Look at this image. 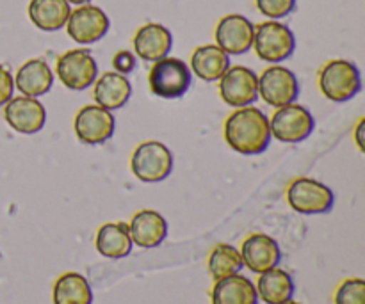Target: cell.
<instances>
[{
  "label": "cell",
  "mask_w": 365,
  "mask_h": 304,
  "mask_svg": "<svg viewBox=\"0 0 365 304\" xmlns=\"http://www.w3.org/2000/svg\"><path fill=\"white\" fill-rule=\"evenodd\" d=\"M209 273L214 281L223 280V278L239 274L245 267L241 258V251L232 244H217L209 255Z\"/></svg>",
  "instance_id": "cell-26"
},
{
  "label": "cell",
  "mask_w": 365,
  "mask_h": 304,
  "mask_svg": "<svg viewBox=\"0 0 365 304\" xmlns=\"http://www.w3.org/2000/svg\"><path fill=\"white\" fill-rule=\"evenodd\" d=\"M14 93V78L4 64H0V107L6 105Z\"/></svg>",
  "instance_id": "cell-30"
},
{
  "label": "cell",
  "mask_w": 365,
  "mask_h": 304,
  "mask_svg": "<svg viewBox=\"0 0 365 304\" xmlns=\"http://www.w3.org/2000/svg\"><path fill=\"white\" fill-rule=\"evenodd\" d=\"M53 71L45 59H29L21 64L14 77V85L24 96L39 98L53 85Z\"/></svg>",
  "instance_id": "cell-18"
},
{
  "label": "cell",
  "mask_w": 365,
  "mask_h": 304,
  "mask_svg": "<svg viewBox=\"0 0 365 304\" xmlns=\"http://www.w3.org/2000/svg\"><path fill=\"white\" fill-rule=\"evenodd\" d=\"M259 96L274 109L294 103L299 96L298 77L289 68L273 64L260 73Z\"/></svg>",
  "instance_id": "cell-9"
},
{
  "label": "cell",
  "mask_w": 365,
  "mask_h": 304,
  "mask_svg": "<svg viewBox=\"0 0 365 304\" xmlns=\"http://www.w3.org/2000/svg\"><path fill=\"white\" fill-rule=\"evenodd\" d=\"M216 45L228 56H242L253 46L255 25L242 14H227L216 25Z\"/></svg>",
  "instance_id": "cell-13"
},
{
  "label": "cell",
  "mask_w": 365,
  "mask_h": 304,
  "mask_svg": "<svg viewBox=\"0 0 365 304\" xmlns=\"http://www.w3.org/2000/svg\"><path fill=\"white\" fill-rule=\"evenodd\" d=\"M316 121L312 112L299 103H289L280 107L269 120L271 137L287 145H296L310 137Z\"/></svg>",
  "instance_id": "cell-8"
},
{
  "label": "cell",
  "mask_w": 365,
  "mask_h": 304,
  "mask_svg": "<svg viewBox=\"0 0 365 304\" xmlns=\"http://www.w3.org/2000/svg\"><path fill=\"white\" fill-rule=\"evenodd\" d=\"M364 130H365V120H360L359 125L355 128V142L359 146L360 152H364Z\"/></svg>",
  "instance_id": "cell-31"
},
{
  "label": "cell",
  "mask_w": 365,
  "mask_h": 304,
  "mask_svg": "<svg viewBox=\"0 0 365 304\" xmlns=\"http://www.w3.org/2000/svg\"><path fill=\"white\" fill-rule=\"evenodd\" d=\"M225 141L241 155H260L271 145L269 117L257 107L234 110L225 121Z\"/></svg>",
  "instance_id": "cell-1"
},
{
  "label": "cell",
  "mask_w": 365,
  "mask_h": 304,
  "mask_svg": "<svg viewBox=\"0 0 365 304\" xmlns=\"http://www.w3.org/2000/svg\"><path fill=\"white\" fill-rule=\"evenodd\" d=\"M230 68V56L217 45H202L191 56V73L203 82H217Z\"/></svg>",
  "instance_id": "cell-20"
},
{
  "label": "cell",
  "mask_w": 365,
  "mask_h": 304,
  "mask_svg": "<svg viewBox=\"0 0 365 304\" xmlns=\"http://www.w3.org/2000/svg\"><path fill=\"white\" fill-rule=\"evenodd\" d=\"M66 32L78 45H93L109 32L110 20L106 11L93 4H82L71 9L66 21Z\"/></svg>",
  "instance_id": "cell-10"
},
{
  "label": "cell",
  "mask_w": 365,
  "mask_h": 304,
  "mask_svg": "<svg viewBox=\"0 0 365 304\" xmlns=\"http://www.w3.org/2000/svg\"><path fill=\"white\" fill-rule=\"evenodd\" d=\"M130 169L138 180L145 184H159L173 171V155L163 142L145 141L132 153Z\"/></svg>",
  "instance_id": "cell-5"
},
{
  "label": "cell",
  "mask_w": 365,
  "mask_h": 304,
  "mask_svg": "<svg viewBox=\"0 0 365 304\" xmlns=\"http://www.w3.org/2000/svg\"><path fill=\"white\" fill-rule=\"evenodd\" d=\"M113 112L106 110L100 105H84L75 116V135L82 145L98 146L109 141L114 134Z\"/></svg>",
  "instance_id": "cell-12"
},
{
  "label": "cell",
  "mask_w": 365,
  "mask_h": 304,
  "mask_svg": "<svg viewBox=\"0 0 365 304\" xmlns=\"http://www.w3.org/2000/svg\"><path fill=\"white\" fill-rule=\"evenodd\" d=\"M71 7L66 0H31L29 18L43 32H56L66 25Z\"/></svg>",
  "instance_id": "cell-23"
},
{
  "label": "cell",
  "mask_w": 365,
  "mask_h": 304,
  "mask_svg": "<svg viewBox=\"0 0 365 304\" xmlns=\"http://www.w3.org/2000/svg\"><path fill=\"white\" fill-rule=\"evenodd\" d=\"M95 248L103 258L109 260H121L130 255L134 242L130 239L128 224L107 223L100 226L95 239Z\"/></svg>",
  "instance_id": "cell-21"
},
{
  "label": "cell",
  "mask_w": 365,
  "mask_h": 304,
  "mask_svg": "<svg viewBox=\"0 0 365 304\" xmlns=\"http://www.w3.org/2000/svg\"><path fill=\"white\" fill-rule=\"evenodd\" d=\"M335 304H365V281L360 278L342 281L335 292Z\"/></svg>",
  "instance_id": "cell-27"
},
{
  "label": "cell",
  "mask_w": 365,
  "mask_h": 304,
  "mask_svg": "<svg viewBox=\"0 0 365 304\" xmlns=\"http://www.w3.org/2000/svg\"><path fill=\"white\" fill-rule=\"evenodd\" d=\"M257 9L269 20H280L296 9V0H255Z\"/></svg>",
  "instance_id": "cell-28"
},
{
  "label": "cell",
  "mask_w": 365,
  "mask_h": 304,
  "mask_svg": "<svg viewBox=\"0 0 365 304\" xmlns=\"http://www.w3.org/2000/svg\"><path fill=\"white\" fill-rule=\"evenodd\" d=\"M53 304H93L89 281L78 273H66L57 278L52 290Z\"/></svg>",
  "instance_id": "cell-25"
},
{
  "label": "cell",
  "mask_w": 365,
  "mask_h": 304,
  "mask_svg": "<svg viewBox=\"0 0 365 304\" xmlns=\"http://www.w3.org/2000/svg\"><path fill=\"white\" fill-rule=\"evenodd\" d=\"M284 304H299V303H294V301H292V299H291V301H287V303H284Z\"/></svg>",
  "instance_id": "cell-33"
},
{
  "label": "cell",
  "mask_w": 365,
  "mask_h": 304,
  "mask_svg": "<svg viewBox=\"0 0 365 304\" xmlns=\"http://www.w3.org/2000/svg\"><path fill=\"white\" fill-rule=\"evenodd\" d=\"M135 57L146 63H155L164 59L171 52L173 36L170 28L160 23H145L138 28L132 39Z\"/></svg>",
  "instance_id": "cell-16"
},
{
  "label": "cell",
  "mask_w": 365,
  "mask_h": 304,
  "mask_svg": "<svg viewBox=\"0 0 365 304\" xmlns=\"http://www.w3.org/2000/svg\"><path fill=\"white\" fill-rule=\"evenodd\" d=\"M255 288L259 299H262L266 304H284L291 301L296 290L291 274L278 267L260 274Z\"/></svg>",
  "instance_id": "cell-24"
},
{
  "label": "cell",
  "mask_w": 365,
  "mask_h": 304,
  "mask_svg": "<svg viewBox=\"0 0 365 304\" xmlns=\"http://www.w3.org/2000/svg\"><path fill=\"white\" fill-rule=\"evenodd\" d=\"M135 66H138V57H135L134 52H130V50H120V52L114 53L113 68L116 73L127 77L128 73H132L135 70Z\"/></svg>",
  "instance_id": "cell-29"
},
{
  "label": "cell",
  "mask_w": 365,
  "mask_h": 304,
  "mask_svg": "<svg viewBox=\"0 0 365 304\" xmlns=\"http://www.w3.org/2000/svg\"><path fill=\"white\" fill-rule=\"evenodd\" d=\"M66 2L70 4V6L71 4H75V6H82V4H89L91 0H66Z\"/></svg>",
  "instance_id": "cell-32"
},
{
  "label": "cell",
  "mask_w": 365,
  "mask_h": 304,
  "mask_svg": "<svg viewBox=\"0 0 365 304\" xmlns=\"http://www.w3.org/2000/svg\"><path fill=\"white\" fill-rule=\"evenodd\" d=\"M192 73L184 61L177 57H164L155 61L148 73L150 91L164 100H177L191 88Z\"/></svg>",
  "instance_id": "cell-4"
},
{
  "label": "cell",
  "mask_w": 365,
  "mask_h": 304,
  "mask_svg": "<svg viewBox=\"0 0 365 304\" xmlns=\"http://www.w3.org/2000/svg\"><path fill=\"white\" fill-rule=\"evenodd\" d=\"M130 96L132 85L125 75L116 73V71H107V73L96 77L95 89H93V98H95L96 105L113 112V110L127 105Z\"/></svg>",
  "instance_id": "cell-19"
},
{
  "label": "cell",
  "mask_w": 365,
  "mask_h": 304,
  "mask_svg": "<svg viewBox=\"0 0 365 304\" xmlns=\"http://www.w3.org/2000/svg\"><path fill=\"white\" fill-rule=\"evenodd\" d=\"M287 201L294 212L303 216H321L334 209L335 194L323 182L302 177L289 185Z\"/></svg>",
  "instance_id": "cell-6"
},
{
  "label": "cell",
  "mask_w": 365,
  "mask_h": 304,
  "mask_svg": "<svg viewBox=\"0 0 365 304\" xmlns=\"http://www.w3.org/2000/svg\"><path fill=\"white\" fill-rule=\"evenodd\" d=\"M253 50L260 61L269 64H280L287 61L296 50L294 32L278 20H267L255 25Z\"/></svg>",
  "instance_id": "cell-3"
},
{
  "label": "cell",
  "mask_w": 365,
  "mask_h": 304,
  "mask_svg": "<svg viewBox=\"0 0 365 304\" xmlns=\"http://www.w3.org/2000/svg\"><path fill=\"white\" fill-rule=\"evenodd\" d=\"M242 263L252 273L262 274L274 269L282 262V249L273 237L266 234H253L241 246Z\"/></svg>",
  "instance_id": "cell-15"
},
{
  "label": "cell",
  "mask_w": 365,
  "mask_h": 304,
  "mask_svg": "<svg viewBox=\"0 0 365 304\" xmlns=\"http://www.w3.org/2000/svg\"><path fill=\"white\" fill-rule=\"evenodd\" d=\"M130 239L138 248H159L168 237V223L155 210H139L128 224Z\"/></svg>",
  "instance_id": "cell-17"
},
{
  "label": "cell",
  "mask_w": 365,
  "mask_h": 304,
  "mask_svg": "<svg viewBox=\"0 0 365 304\" xmlns=\"http://www.w3.org/2000/svg\"><path fill=\"white\" fill-rule=\"evenodd\" d=\"M210 298L212 304H259L255 285L241 273L217 280Z\"/></svg>",
  "instance_id": "cell-22"
},
{
  "label": "cell",
  "mask_w": 365,
  "mask_h": 304,
  "mask_svg": "<svg viewBox=\"0 0 365 304\" xmlns=\"http://www.w3.org/2000/svg\"><path fill=\"white\" fill-rule=\"evenodd\" d=\"M56 75L63 85L71 91H84L95 84L98 77V64L88 48H73L59 56L56 63Z\"/></svg>",
  "instance_id": "cell-7"
},
{
  "label": "cell",
  "mask_w": 365,
  "mask_h": 304,
  "mask_svg": "<svg viewBox=\"0 0 365 304\" xmlns=\"http://www.w3.org/2000/svg\"><path fill=\"white\" fill-rule=\"evenodd\" d=\"M6 123L14 132L24 135L38 134L46 123V110L38 98L31 96H16L4 105Z\"/></svg>",
  "instance_id": "cell-14"
},
{
  "label": "cell",
  "mask_w": 365,
  "mask_h": 304,
  "mask_svg": "<svg viewBox=\"0 0 365 304\" xmlns=\"http://www.w3.org/2000/svg\"><path fill=\"white\" fill-rule=\"evenodd\" d=\"M319 89L334 103H344L362 91V77L355 63L331 59L319 70Z\"/></svg>",
  "instance_id": "cell-2"
},
{
  "label": "cell",
  "mask_w": 365,
  "mask_h": 304,
  "mask_svg": "<svg viewBox=\"0 0 365 304\" xmlns=\"http://www.w3.org/2000/svg\"><path fill=\"white\" fill-rule=\"evenodd\" d=\"M220 96L234 109L252 105L259 98V77L252 68L230 66L220 78Z\"/></svg>",
  "instance_id": "cell-11"
}]
</instances>
